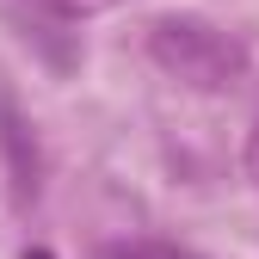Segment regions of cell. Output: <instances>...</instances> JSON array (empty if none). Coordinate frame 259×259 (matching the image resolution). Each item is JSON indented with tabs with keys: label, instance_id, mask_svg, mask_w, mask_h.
<instances>
[{
	"label": "cell",
	"instance_id": "6da1fadb",
	"mask_svg": "<svg viewBox=\"0 0 259 259\" xmlns=\"http://www.w3.org/2000/svg\"><path fill=\"white\" fill-rule=\"evenodd\" d=\"M148 56L160 74H173L179 87H198V93H222L247 74V50L216 31L210 19H191V13H167L148 25Z\"/></svg>",
	"mask_w": 259,
	"mask_h": 259
},
{
	"label": "cell",
	"instance_id": "7a4b0ae2",
	"mask_svg": "<svg viewBox=\"0 0 259 259\" xmlns=\"http://www.w3.org/2000/svg\"><path fill=\"white\" fill-rule=\"evenodd\" d=\"M105 259H191L179 247H160V241H130V247H111Z\"/></svg>",
	"mask_w": 259,
	"mask_h": 259
},
{
	"label": "cell",
	"instance_id": "3957f363",
	"mask_svg": "<svg viewBox=\"0 0 259 259\" xmlns=\"http://www.w3.org/2000/svg\"><path fill=\"white\" fill-rule=\"evenodd\" d=\"M37 7H50V13H62V19H80V13H99L105 0H37Z\"/></svg>",
	"mask_w": 259,
	"mask_h": 259
},
{
	"label": "cell",
	"instance_id": "277c9868",
	"mask_svg": "<svg viewBox=\"0 0 259 259\" xmlns=\"http://www.w3.org/2000/svg\"><path fill=\"white\" fill-rule=\"evenodd\" d=\"M247 173H253V185H259V117H253V136H247Z\"/></svg>",
	"mask_w": 259,
	"mask_h": 259
},
{
	"label": "cell",
	"instance_id": "5b68a950",
	"mask_svg": "<svg viewBox=\"0 0 259 259\" xmlns=\"http://www.w3.org/2000/svg\"><path fill=\"white\" fill-rule=\"evenodd\" d=\"M25 259H50V253H44V247H37V253H25Z\"/></svg>",
	"mask_w": 259,
	"mask_h": 259
}]
</instances>
